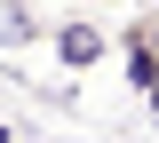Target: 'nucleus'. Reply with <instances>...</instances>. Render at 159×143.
I'll list each match as a JSON object with an SVG mask.
<instances>
[{"label": "nucleus", "mask_w": 159, "mask_h": 143, "mask_svg": "<svg viewBox=\"0 0 159 143\" xmlns=\"http://www.w3.org/2000/svg\"><path fill=\"white\" fill-rule=\"evenodd\" d=\"M103 56H111V40H103L88 16L56 24V64H64V72H88V64H103Z\"/></svg>", "instance_id": "1"}, {"label": "nucleus", "mask_w": 159, "mask_h": 143, "mask_svg": "<svg viewBox=\"0 0 159 143\" xmlns=\"http://www.w3.org/2000/svg\"><path fill=\"white\" fill-rule=\"evenodd\" d=\"M135 32L151 40V56H159V8H151V16H135Z\"/></svg>", "instance_id": "2"}, {"label": "nucleus", "mask_w": 159, "mask_h": 143, "mask_svg": "<svg viewBox=\"0 0 159 143\" xmlns=\"http://www.w3.org/2000/svg\"><path fill=\"white\" fill-rule=\"evenodd\" d=\"M0 143H8V127H0Z\"/></svg>", "instance_id": "3"}]
</instances>
